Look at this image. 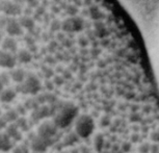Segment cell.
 <instances>
[{"label": "cell", "instance_id": "3957f363", "mask_svg": "<svg viewBox=\"0 0 159 153\" xmlns=\"http://www.w3.org/2000/svg\"><path fill=\"white\" fill-rule=\"evenodd\" d=\"M17 86H16V90L14 89H10V88H7V89H3L1 92H0V101L2 103H11L13 102L15 99L17 97Z\"/></svg>", "mask_w": 159, "mask_h": 153}, {"label": "cell", "instance_id": "8fae6325", "mask_svg": "<svg viewBox=\"0 0 159 153\" xmlns=\"http://www.w3.org/2000/svg\"><path fill=\"white\" fill-rule=\"evenodd\" d=\"M32 153H41V152H32Z\"/></svg>", "mask_w": 159, "mask_h": 153}, {"label": "cell", "instance_id": "5b68a950", "mask_svg": "<svg viewBox=\"0 0 159 153\" xmlns=\"http://www.w3.org/2000/svg\"><path fill=\"white\" fill-rule=\"evenodd\" d=\"M5 132L8 134V137L14 141H21L22 140V133L20 131V128L18 127L16 124L11 123L10 125H7V127L5 128Z\"/></svg>", "mask_w": 159, "mask_h": 153}, {"label": "cell", "instance_id": "52a82bcc", "mask_svg": "<svg viewBox=\"0 0 159 153\" xmlns=\"http://www.w3.org/2000/svg\"><path fill=\"white\" fill-rule=\"evenodd\" d=\"M11 150L13 153H29V148L26 145H18Z\"/></svg>", "mask_w": 159, "mask_h": 153}, {"label": "cell", "instance_id": "277c9868", "mask_svg": "<svg viewBox=\"0 0 159 153\" xmlns=\"http://www.w3.org/2000/svg\"><path fill=\"white\" fill-rule=\"evenodd\" d=\"M13 149V142L7 132H0V152H8Z\"/></svg>", "mask_w": 159, "mask_h": 153}, {"label": "cell", "instance_id": "30bf717a", "mask_svg": "<svg viewBox=\"0 0 159 153\" xmlns=\"http://www.w3.org/2000/svg\"><path fill=\"white\" fill-rule=\"evenodd\" d=\"M2 115V113H1V109H0V116H1Z\"/></svg>", "mask_w": 159, "mask_h": 153}, {"label": "cell", "instance_id": "8992f818", "mask_svg": "<svg viewBox=\"0 0 159 153\" xmlns=\"http://www.w3.org/2000/svg\"><path fill=\"white\" fill-rule=\"evenodd\" d=\"M3 118L7 120L8 123H14L19 119V113L16 109H10L3 115Z\"/></svg>", "mask_w": 159, "mask_h": 153}, {"label": "cell", "instance_id": "6da1fadb", "mask_svg": "<svg viewBox=\"0 0 159 153\" xmlns=\"http://www.w3.org/2000/svg\"><path fill=\"white\" fill-rule=\"evenodd\" d=\"M59 130H61V128H59L55 124L52 119V116H51V119L47 118L39 124L37 136L46 137V139H54V137H57L59 136Z\"/></svg>", "mask_w": 159, "mask_h": 153}, {"label": "cell", "instance_id": "9c48e42d", "mask_svg": "<svg viewBox=\"0 0 159 153\" xmlns=\"http://www.w3.org/2000/svg\"><path fill=\"white\" fill-rule=\"evenodd\" d=\"M7 124H8V122L3 118V116H0V130H2V129H5V128L7 127Z\"/></svg>", "mask_w": 159, "mask_h": 153}, {"label": "cell", "instance_id": "ba28073f", "mask_svg": "<svg viewBox=\"0 0 159 153\" xmlns=\"http://www.w3.org/2000/svg\"><path fill=\"white\" fill-rule=\"evenodd\" d=\"M16 125L20 128L21 130H24V129H27L28 123H27V121H26V120L24 119V118H19L16 121Z\"/></svg>", "mask_w": 159, "mask_h": 153}, {"label": "cell", "instance_id": "7a4b0ae2", "mask_svg": "<svg viewBox=\"0 0 159 153\" xmlns=\"http://www.w3.org/2000/svg\"><path fill=\"white\" fill-rule=\"evenodd\" d=\"M58 141H59V136L57 137H54V139H46V137L35 136L31 140L30 148L34 152L46 153L48 151V149L51 148L52 146H54Z\"/></svg>", "mask_w": 159, "mask_h": 153}]
</instances>
